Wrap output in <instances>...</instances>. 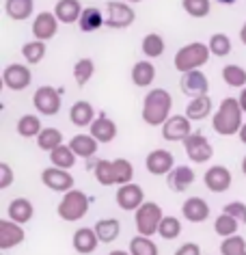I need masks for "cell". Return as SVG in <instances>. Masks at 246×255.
<instances>
[{"instance_id":"d6a6232c","label":"cell","mask_w":246,"mask_h":255,"mask_svg":"<svg viewBox=\"0 0 246 255\" xmlns=\"http://www.w3.org/2000/svg\"><path fill=\"white\" fill-rule=\"evenodd\" d=\"M76 156L74 149L69 147V145H61V147H56L52 154H50V160H52V167H59V169H65L69 171L76 164Z\"/></svg>"},{"instance_id":"b9f144b4","label":"cell","mask_w":246,"mask_h":255,"mask_svg":"<svg viewBox=\"0 0 246 255\" xmlns=\"http://www.w3.org/2000/svg\"><path fill=\"white\" fill-rule=\"evenodd\" d=\"M181 7L190 17H205L212 11L210 0H181Z\"/></svg>"},{"instance_id":"e575fe53","label":"cell","mask_w":246,"mask_h":255,"mask_svg":"<svg viewBox=\"0 0 246 255\" xmlns=\"http://www.w3.org/2000/svg\"><path fill=\"white\" fill-rule=\"evenodd\" d=\"M238 227H240V221H236L233 216L229 214H220L216 221H214V232H216L220 238H231V236H236L238 234Z\"/></svg>"},{"instance_id":"f6af8a7d","label":"cell","mask_w":246,"mask_h":255,"mask_svg":"<svg viewBox=\"0 0 246 255\" xmlns=\"http://www.w3.org/2000/svg\"><path fill=\"white\" fill-rule=\"evenodd\" d=\"M223 212L233 216V219L240 221L242 225H246V203H242V201H229L223 208Z\"/></svg>"},{"instance_id":"603a6c76","label":"cell","mask_w":246,"mask_h":255,"mask_svg":"<svg viewBox=\"0 0 246 255\" xmlns=\"http://www.w3.org/2000/svg\"><path fill=\"white\" fill-rule=\"evenodd\" d=\"M91 136L95 138L97 143H110V141H115V136H117V126H115V121L108 119V117H97L95 121L91 124Z\"/></svg>"},{"instance_id":"f1b7e54d","label":"cell","mask_w":246,"mask_h":255,"mask_svg":"<svg viewBox=\"0 0 246 255\" xmlns=\"http://www.w3.org/2000/svg\"><path fill=\"white\" fill-rule=\"evenodd\" d=\"M4 11L11 20L24 22L33 15V0H7L4 2Z\"/></svg>"},{"instance_id":"db71d44e","label":"cell","mask_w":246,"mask_h":255,"mask_svg":"<svg viewBox=\"0 0 246 255\" xmlns=\"http://www.w3.org/2000/svg\"><path fill=\"white\" fill-rule=\"evenodd\" d=\"M218 2H223V4H233L236 0H218Z\"/></svg>"},{"instance_id":"ac0fdd59","label":"cell","mask_w":246,"mask_h":255,"mask_svg":"<svg viewBox=\"0 0 246 255\" xmlns=\"http://www.w3.org/2000/svg\"><path fill=\"white\" fill-rule=\"evenodd\" d=\"M20 242H24V229L22 225H17L11 219L0 221V249L7 251V249L17 247Z\"/></svg>"},{"instance_id":"52a82bcc","label":"cell","mask_w":246,"mask_h":255,"mask_svg":"<svg viewBox=\"0 0 246 255\" xmlns=\"http://www.w3.org/2000/svg\"><path fill=\"white\" fill-rule=\"evenodd\" d=\"M134 20H136V13L130 4L117 2V0H110L106 4V24L110 28H128L134 24Z\"/></svg>"},{"instance_id":"4fadbf2b","label":"cell","mask_w":246,"mask_h":255,"mask_svg":"<svg viewBox=\"0 0 246 255\" xmlns=\"http://www.w3.org/2000/svg\"><path fill=\"white\" fill-rule=\"evenodd\" d=\"M190 119L186 115H171L168 121L162 126V136L166 141H186L190 136Z\"/></svg>"},{"instance_id":"c3c4849f","label":"cell","mask_w":246,"mask_h":255,"mask_svg":"<svg viewBox=\"0 0 246 255\" xmlns=\"http://www.w3.org/2000/svg\"><path fill=\"white\" fill-rule=\"evenodd\" d=\"M238 102H240V106H242V111L246 113V87L242 89V93H240V98H238Z\"/></svg>"},{"instance_id":"9c48e42d","label":"cell","mask_w":246,"mask_h":255,"mask_svg":"<svg viewBox=\"0 0 246 255\" xmlns=\"http://www.w3.org/2000/svg\"><path fill=\"white\" fill-rule=\"evenodd\" d=\"M41 182L43 186L56 193H69L74 188V177L69 175V171L59 169V167H48L41 171Z\"/></svg>"},{"instance_id":"7dc6e473","label":"cell","mask_w":246,"mask_h":255,"mask_svg":"<svg viewBox=\"0 0 246 255\" xmlns=\"http://www.w3.org/2000/svg\"><path fill=\"white\" fill-rule=\"evenodd\" d=\"M175 255H201V247L197 242H186L175 251Z\"/></svg>"},{"instance_id":"7c38bea8","label":"cell","mask_w":246,"mask_h":255,"mask_svg":"<svg viewBox=\"0 0 246 255\" xmlns=\"http://www.w3.org/2000/svg\"><path fill=\"white\" fill-rule=\"evenodd\" d=\"M179 87L181 91H184L188 98L197 100V98H203V95H207V91H210V82H207V76L203 72H188L181 76L179 80Z\"/></svg>"},{"instance_id":"1f68e13d","label":"cell","mask_w":246,"mask_h":255,"mask_svg":"<svg viewBox=\"0 0 246 255\" xmlns=\"http://www.w3.org/2000/svg\"><path fill=\"white\" fill-rule=\"evenodd\" d=\"M37 145H39V149L50 151V154H52L56 147H61V145H63L61 130H56V128H43L41 134L37 136Z\"/></svg>"},{"instance_id":"7bdbcfd3","label":"cell","mask_w":246,"mask_h":255,"mask_svg":"<svg viewBox=\"0 0 246 255\" xmlns=\"http://www.w3.org/2000/svg\"><path fill=\"white\" fill-rule=\"evenodd\" d=\"M210 52L214 56H227L231 52V39L227 37L225 33H216V35H212L210 37Z\"/></svg>"},{"instance_id":"4dcf8cb0","label":"cell","mask_w":246,"mask_h":255,"mask_svg":"<svg viewBox=\"0 0 246 255\" xmlns=\"http://www.w3.org/2000/svg\"><path fill=\"white\" fill-rule=\"evenodd\" d=\"M78 24H80L82 33H93V30H97L104 24V15L97 7H86L84 11H82Z\"/></svg>"},{"instance_id":"3957f363","label":"cell","mask_w":246,"mask_h":255,"mask_svg":"<svg viewBox=\"0 0 246 255\" xmlns=\"http://www.w3.org/2000/svg\"><path fill=\"white\" fill-rule=\"evenodd\" d=\"M242 106L236 98H225L220 102V108L214 113V119H212V126L218 134L223 136H233V134H240L242 130Z\"/></svg>"},{"instance_id":"f546056e","label":"cell","mask_w":246,"mask_h":255,"mask_svg":"<svg viewBox=\"0 0 246 255\" xmlns=\"http://www.w3.org/2000/svg\"><path fill=\"white\" fill-rule=\"evenodd\" d=\"M210 113H212V98L210 95L190 100L188 106H186V117L190 121H201V119H205Z\"/></svg>"},{"instance_id":"5b68a950","label":"cell","mask_w":246,"mask_h":255,"mask_svg":"<svg viewBox=\"0 0 246 255\" xmlns=\"http://www.w3.org/2000/svg\"><path fill=\"white\" fill-rule=\"evenodd\" d=\"M56 212H59V216L63 221L76 223V221L84 219V214L89 212V199H86V195L82 193V190L72 188L69 193L63 195V199L59 203V208H56Z\"/></svg>"},{"instance_id":"d4e9b609","label":"cell","mask_w":246,"mask_h":255,"mask_svg":"<svg viewBox=\"0 0 246 255\" xmlns=\"http://www.w3.org/2000/svg\"><path fill=\"white\" fill-rule=\"evenodd\" d=\"M69 119H72V124L76 128H86V126L91 128V124L95 121V117H93V106L84 100L76 102L72 106V111H69Z\"/></svg>"},{"instance_id":"cb8c5ba5","label":"cell","mask_w":246,"mask_h":255,"mask_svg":"<svg viewBox=\"0 0 246 255\" xmlns=\"http://www.w3.org/2000/svg\"><path fill=\"white\" fill-rule=\"evenodd\" d=\"M7 214H9V219L13 221V223H17V225H24V223H28L30 219H33L35 208H33V203H30L28 199H24V197H17V199H13V201L9 203Z\"/></svg>"},{"instance_id":"ee69618b","label":"cell","mask_w":246,"mask_h":255,"mask_svg":"<svg viewBox=\"0 0 246 255\" xmlns=\"http://www.w3.org/2000/svg\"><path fill=\"white\" fill-rule=\"evenodd\" d=\"M246 251V240L242 236H231V238H225L223 245H220V253L223 255H242Z\"/></svg>"},{"instance_id":"30bf717a","label":"cell","mask_w":246,"mask_h":255,"mask_svg":"<svg viewBox=\"0 0 246 255\" xmlns=\"http://www.w3.org/2000/svg\"><path fill=\"white\" fill-rule=\"evenodd\" d=\"M33 104L41 115L52 117V115H56L61 111V93L56 91V89H52V87H39L35 91Z\"/></svg>"},{"instance_id":"2e32d148","label":"cell","mask_w":246,"mask_h":255,"mask_svg":"<svg viewBox=\"0 0 246 255\" xmlns=\"http://www.w3.org/2000/svg\"><path fill=\"white\" fill-rule=\"evenodd\" d=\"M203 182L212 193H225V190L231 188V171L223 167V164H214V167L205 171Z\"/></svg>"},{"instance_id":"d590c367","label":"cell","mask_w":246,"mask_h":255,"mask_svg":"<svg viewBox=\"0 0 246 255\" xmlns=\"http://www.w3.org/2000/svg\"><path fill=\"white\" fill-rule=\"evenodd\" d=\"M93 74H95V63H93L91 59L76 61V65H74V80H76V85L84 87L86 82L93 78Z\"/></svg>"},{"instance_id":"836d02e7","label":"cell","mask_w":246,"mask_h":255,"mask_svg":"<svg viewBox=\"0 0 246 255\" xmlns=\"http://www.w3.org/2000/svg\"><path fill=\"white\" fill-rule=\"evenodd\" d=\"M41 130H43L41 121H39V117H35V115H24V117L17 119V134L24 138L39 136Z\"/></svg>"},{"instance_id":"277c9868","label":"cell","mask_w":246,"mask_h":255,"mask_svg":"<svg viewBox=\"0 0 246 255\" xmlns=\"http://www.w3.org/2000/svg\"><path fill=\"white\" fill-rule=\"evenodd\" d=\"M210 46L201 41H192L188 46L179 48L177 54H175V69L181 74H188V72H197L199 67H203L207 59H210Z\"/></svg>"},{"instance_id":"e0dca14e","label":"cell","mask_w":246,"mask_h":255,"mask_svg":"<svg viewBox=\"0 0 246 255\" xmlns=\"http://www.w3.org/2000/svg\"><path fill=\"white\" fill-rule=\"evenodd\" d=\"M59 17L54 13H50V11H41L39 15H35V22H33V35L35 39L39 41H48L52 39L56 35V30H59Z\"/></svg>"},{"instance_id":"44dd1931","label":"cell","mask_w":246,"mask_h":255,"mask_svg":"<svg viewBox=\"0 0 246 255\" xmlns=\"http://www.w3.org/2000/svg\"><path fill=\"white\" fill-rule=\"evenodd\" d=\"M166 184H168V188L175 190V193H184V190L188 186H192L194 184V171L190 167H175L171 173L166 175Z\"/></svg>"},{"instance_id":"8992f818","label":"cell","mask_w":246,"mask_h":255,"mask_svg":"<svg viewBox=\"0 0 246 255\" xmlns=\"http://www.w3.org/2000/svg\"><path fill=\"white\" fill-rule=\"evenodd\" d=\"M164 219L162 214V208L158 206L154 201H145L141 208L136 210L134 214V223H136V229H138V236H151L158 234V229H160V223Z\"/></svg>"},{"instance_id":"9f6ffc18","label":"cell","mask_w":246,"mask_h":255,"mask_svg":"<svg viewBox=\"0 0 246 255\" xmlns=\"http://www.w3.org/2000/svg\"><path fill=\"white\" fill-rule=\"evenodd\" d=\"M242 255H246V251H244V253H242Z\"/></svg>"},{"instance_id":"f35d334b","label":"cell","mask_w":246,"mask_h":255,"mask_svg":"<svg viewBox=\"0 0 246 255\" xmlns=\"http://www.w3.org/2000/svg\"><path fill=\"white\" fill-rule=\"evenodd\" d=\"M130 253L132 255H160L156 242L147 238V236H134L130 240Z\"/></svg>"},{"instance_id":"f5cc1de1","label":"cell","mask_w":246,"mask_h":255,"mask_svg":"<svg viewBox=\"0 0 246 255\" xmlns=\"http://www.w3.org/2000/svg\"><path fill=\"white\" fill-rule=\"evenodd\" d=\"M242 173L246 175V156H244V160H242Z\"/></svg>"},{"instance_id":"ab89813d","label":"cell","mask_w":246,"mask_h":255,"mask_svg":"<svg viewBox=\"0 0 246 255\" xmlns=\"http://www.w3.org/2000/svg\"><path fill=\"white\" fill-rule=\"evenodd\" d=\"M143 54L149 56V59H158V56H162L164 54V39H162V35H158V33L145 35V39H143Z\"/></svg>"},{"instance_id":"f907efd6","label":"cell","mask_w":246,"mask_h":255,"mask_svg":"<svg viewBox=\"0 0 246 255\" xmlns=\"http://www.w3.org/2000/svg\"><path fill=\"white\" fill-rule=\"evenodd\" d=\"M240 39H242V43L246 46V22H244V26L240 28Z\"/></svg>"},{"instance_id":"5bb4252c","label":"cell","mask_w":246,"mask_h":255,"mask_svg":"<svg viewBox=\"0 0 246 255\" xmlns=\"http://www.w3.org/2000/svg\"><path fill=\"white\" fill-rule=\"evenodd\" d=\"M145 203V193L138 184H125V186H119L117 190V206L125 210V212H132V210H138Z\"/></svg>"},{"instance_id":"816d5d0a","label":"cell","mask_w":246,"mask_h":255,"mask_svg":"<svg viewBox=\"0 0 246 255\" xmlns=\"http://www.w3.org/2000/svg\"><path fill=\"white\" fill-rule=\"evenodd\" d=\"M108 255H132L130 251H110Z\"/></svg>"},{"instance_id":"8fae6325","label":"cell","mask_w":246,"mask_h":255,"mask_svg":"<svg viewBox=\"0 0 246 255\" xmlns=\"http://www.w3.org/2000/svg\"><path fill=\"white\" fill-rule=\"evenodd\" d=\"M184 149H186V156L190 158L192 162H207V160H212V156H214V147H212V143L207 141L205 136H201V134H190L184 141Z\"/></svg>"},{"instance_id":"11a10c76","label":"cell","mask_w":246,"mask_h":255,"mask_svg":"<svg viewBox=\"0 0 246 255\" xmlns=\"http://www.w3.org/2000/svg\"><path fill=\"white\" fill-rule=\"evenodd\" d=\"M128 2H141V0H128Z\"/></svg>"},{"instance_id":"83f0119b","label":"cell","mask_w":246,"mask_h":255,"mask_svg":"<svg viewBox=\"0 0 246 255\" xmlns=\"http://www.w3.org/2000/svg\"><path fill=\"white\" fill-rule=\"evenodd\" d=\"M156 78V67L151 61H138L132 67V82L136 87H149Z\"/></svg>"},{"instance_id":"ffe728a7","label":"cell","mask_w":246,"mask_h":255,"mask_svg":"<svg viewBox=\"0 0 246 255\" xmlns=\"http://www.w3.org/2000/svg\"><path fill=\"white\" fill-rule=\"evenodd\" d=\"M72 242H74V249H76V251H78L80 255H89V253H93V251L97 249L99 238H97L95 229L80 227V229H76Z\"/></svg>"},{"instance_id":"60d3db41","label":"cell","mask_w":246,"mask_h":255,"mask_svg":"<svg viewBox=\"0 0 246 255\" xmlns=\"http://www.w3.org/2000/svg\"><path fill=\"white\" fill-rule=\"evenodd\" d=\"M158 234H160V238H164V240L179 238V234H181L179 219H177V216H164L162 223H160V229H158Z\"/></svg>"},{"instance_id":"4316f807","label":"cell","mask_w":246,"mask_h":255,"mask_svg":"<svg viewBox=\"0 0 246 255\" xmlns=\"http://www.w3.org/2000/svg\"><path fill=\"white\" fill-rule=\"evenodd\" d=\"M97 145L99 143L91 134H76L72 141H69V147L74 149V154L78 156V158H91V156H95Z\"/></svg>"},{"instance_id":"9a60e30c","label":"cell","mask_w":246,"mask_h":255,"mask_svg":"<svg viewBox=\"0 0 246 255\" xmlns=\"http://www.w3.org/2000/svg\"><path fill=\"white\" fill-rule=\"evenodd\" d=\"M175 158L168 149H154L149 151L147 160H145V167L151 175H168L175 169Z\"/></svg>"},{"instance_id":"484cf974","label":"cell","mask_w":246,"mask_h":255,"mask_svg":"<svg viewBox=\"0 0 246 255\" xmlns=\"http://www.w3.org/2000/svg\"><path fill=\"white\" fill-rule=\"evenodd\" d=\"M95 234L99 242H104V245H110V242H115L119 238V234H121V223L117 219H102L95 223Z\"/></svg>"},{"instance_id":"d6986e66","label":"cell","mask_w":246,"mask_h":255,"mask_svg":"<svg viewBox=\"0 0 246 255\" xmlns=\"http://www.w3.org/2000/svg\"><path fill=\"white\" fill-rule=\"evenodd\" d=\"M181 212H184V219L190 223H203L210 216V206H207L205 199L201 197H188L181 206Z\"/></svg>"},{"instance_id":"bcb514c9","label":"cell","mask_w":246,"mask_h":255,"mask_svg":"<svg viewBox=\"0 0 246 255\" xmlns=\"http://www.w3.org/2000/svg\"><path fill=\"white\" fill-rule=\"evenodd\" d=\"M13 184V171L7 162H0V190H7Z\"/></svg>"},{"instance_id":"6da1fadb","label":"cell","mask_w":246,"mask_h":255,"mask_svg":"<svg viewBox=\"0 0 246 255\" xmlns=\"http://www.w3.org/2000/svg\"><path fill=\"white\" fill-rule=\"evenodd\" d=\"M173 98L166 89H154L145 95L143 102V121L147 126H164L171 117Z\"/></svg>"},{"instance_id":"681fc988","label":"cell","mask_w":246,"mask_h":255,"mask_svg":"<svg viewBox=\"0 0 246 255\" xmlns=\"http://www.w3.org/2000/svg\"><path fill=\"white\" fill-rule=\"evenodd\" d=\"M238 136H240V141H242V143L246 145V124L242 126V130H240V134H238Z\"/></svg>"},{"instance_id":"7a4b0ae2","label":"cell","mask_w":246,"mask_h":255,"mask_svg":"<svg viewBox=\"0 0 246 255\" xmlns=\"http://www.w3.org/2000/svg\"><path fill=\"white\" fill-rule=\"evenodd\" d=\"M95 177L102 186H125L132 184L134 177V167L125 158H117V160H97L95 162Z\"/></svg>"},{"instance_id":"74e56055","label":"cell","mask_w":246,"mask_h":255,"mask_svg":"<svg viewBox=\"0 0 246 255\" xmlns=\"http://www.w3.org/2000/svg\"><path fill=\"white\" fill-rule=\"evenodd\" d=\"M223 80L233 89H244L246 87V69L240 65H225Z\"/></svg>"},{"instance_id":"8d00e7d4","label":"cell","mask_w":246,"mask_h":255,"mask_svg":"<svg viewBox=\"0 0 246 255\" xmlns=\"http://www.w3.org/2000/svg\"><path fill=\"white\" fill-rule=\"evenodd\" d=\"M22 56L26 59V63H30V65H37V63L43 61V56H46V41H28L22 46Z\"/></svg>"},{"instance_id":"ba28073f","label":"cell","mask_w":246,"mask_h":255,"mask_svg":"<svg viewBox=\"0 0 246 255\" xmlns=\"http://www.w3.org/2000/svg\"><path fill=\"white\" fill-rule=\"evenodd\" d=\"M30 80H33V74H30V69L26 65H22V63H11L2 72V82L11 91H24V89L30 85Z\"/></svg>"},{"instance_id":"7402d4cb","label":"cell","mask_w":246,"mask_h":255,"mask_svg":"<svg viewBox=\"0 0 246 255\" xmlns=\"http://www.w3.org/2000/svg\"><path fill=\"white\" fill-rule=\"evenodd\" d=\"M82 11L84 9H82L80 0H59L54 7V15L63 24H74V22H80Z\"/></svg>"}]
</instances>
